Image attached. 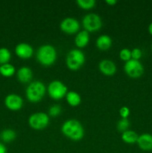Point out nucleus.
<instances>
[{
  "mask_svg": "<svg viewBox=\"0 0 152 153\" xmlns=\"http://www.w3.org/2000/svg\"><path fill=\"white\" fill-rule=\"evenodd\" d=\"M66 100L67 103L72 107H76L81 102V97L80 94L75 91H69L66 95Z\"/></svg>",
  "mask_w": 152,
  "mask_h": 153,
  "instance_id": "obj_17",
  "label": "nucleus"
},
{
  "mask_svg": "<svg viewBox=\"0 0 152 153\" xmlns=\"http://www.w3.org/2000/svg\"><path fill=\"white\" fill-rule=\"evenodd\" d=\"M130 109L127 106H123L119 109V114L122 118H128L130 115Z\"/></svg>",
  "mask_w": 152,
  "mask_h": 153,
  "instance_id": "obj_27",
  "label": "nucleus"
},
{
  "mask_svg": "<svg viewBox=\"0 0 152 153\" xmlns=\"http://www.w3.org/2000/svg\"><path fill=\"white\" fill-rule=\"evenodd\" d=\"M89 42V34L88 31L82 30L77 32L75 37V44L77 48H83L88 45Z\"/></svg>",
  "mask_w": 152,
  "mask_h": 153,
  "instance_id": "obj_15",
  "label": "nucleus"
},
{
  "mask_svg": "<svg viewBox=\"0 0 152 153\" xmlns=\"http://www.w3.org/2000/svg\"><path fill=\"white\" fill-rule=\"evenodd\" d=\"M148 32L151 35H152V22L149 24L148 28Z\"/></svg>",
  "mask_w": 152,
  "mask_h": 153,
  "instance_id": "obj_30",
  "label": "nucleus"
},
{
  "mask_svg": "<svg viewBox=\"0 0 152 153\" xmlns=\"http://www.w3.org/2000/svg\"><path fill=\"white\" fill-rule=\"evenodd\" d=\"M4 105L11 111H19L23 106V100L18 94H8L4 99Z\"/></svg>",
  "mask_w": 152,
  "mask_h": 153,
  "instance_id": "obj_10",
  "label": "nucleus"
},
{
  "mask_svg": "<svg viewBox=\"0 0 152 153\" xmlns=\"http://www.w3.org/2000/svg\"><path fill=\"white\" fill-rule=\"evenodd\" d=\"M61 131L69 139L78 141L84 136V129L82 124L75 119L67 120L61 126Z\"/></svg>",
  "mask_w": 152,
  "mask_h": 153,
  "instance_id": "obj_1",
  "label": "nucleus"
},
{
  "mask_svg": "<svg viewBox=\"0 0 152 153\" xmlns=\"http://www.w3.org/2000/svg\"><path fill=\"white\" fill-rule=\"evenodd\" d=\"M111 37L107 34H102L100 37H98L96 40V46L100 50H108L112 46Z\"/></svg>",
  "mask_w": 152,
  "mask_h": 153,
  "instance_id": "obj_16",
  "label": "nucleus"
},
{
  "mask_svg": "<svg viewBox=\"0 0 152 153\" xmlns=\"http://www.w3.org/2000/svg\"><path fill=\"white\" fill-rule=\"evenodd\" d=\"M47 91L51 98L55 100H60L66 97V95L68 93V89L65 84L62 82L55 80L49 83Z\"/></svg>",
  "mask_w": 152,
  "mask_h": 153,
  "instance_id": "obj_5",
  "label": "nucleus"
},
{
  "mask_svg": "<svg viewBox=\"0 0 152 153\" xmlns=\"http://www.w3.org/2000/svg\"><path fill=\"white\" fill-rule=\"evenodd\" d=\"M16 137V133L14 130L10 128L4 129L0 134V138L4 143H10L14 140Z\"/></svg>",
  "mask_w": 152,
  "mask_h": 153,
  "instance_id": "obj_19",
  "label": "nucleus"
},
{
  "mask_svg": "<svg viewBox=\"0 0 152 153\" xmlns=\"http://www.w3.org/2000/svg\"><path fill=\"white\" fill-rule=\"evenodd\" d=\"M76 4L83 10H90L95 7L96 1L95 0H77Z\"/></svg>",
  "mask_w": 152,
  "mask_h": 153,
  "instance_id": "obj_22",
  "label": "nucleus"
},
{
  "mask_svg": "<svg viewBox=\"0 0 152 153\" xmlns=\"http://www.w3.org/2000/svg\"><path fill=\"white\" fill-rule=\"evenodd\" d=\"M0 153H7V149L3 143H0Z\"/></svg>",
  "mask_w": 152,
  "mask_h": 153,
  "instance_id": "obj_28",
  "label": "nucleus"
},
{
  "mask_svg": "<svg viewBox=\"0 0 152 153\" xmlns=\"http://www.w3.org/2000/svg\"><path fill=\"white\" fill-rule=\"evenodd\" d=\"M142 56V52L139 48H134L131 50V59L139 61Z\"/></svg>",
  "mask_w": 152,
  "mask_h": 153,
  "instance_id": "obj_26",
  "label": "nucleus"
},
{
  "mask_svg": "<svg viewBox=\"0 0 152 153\" xmlns=\"http://www.w3.org/2000/svg\"><path fill=\"white\" fill-rule=\"evenodd\" d=\"M82 25L85 31L88 32L98 31L102 26V20L96 13H88L82 19Z\"/></svg>",
  "mask_w": 152,
  "mask_h": 153,
  "instance_id": "obj_6",
  "label": "nucleus"
},
{
  "mask_svg": "<svg viewBox=\"0 0 152 153\" xmlns=\"http://www.w3.org/2000/svg\"><path fill=\"white\" fill-rule=\"evenodd\" d=\"M49 123V117L44 112H36L28 118V124L33 129L41 130L46 128Z\"/></svg>",
  "mask_w": 152,
  "mask_h": 153,
  "instance_id": "obj_7",
  "label": "nucleus"
},
{
  "mask_svg": "<svg viewBox=\"0 0 152 153\" xmlns=\"http://www.w3.org/2000/svg\"><path fill=\"white\" fill-rule=\"evenodd\" d=\"M124 70L130 78L138 79L142 76L144 73V67L139 61L131 59L125 62Z\"/></svg>",
  "mask_w": 152,
  "mask_h": 153,
  "instance_id": "obj_8",
  "label": "nucleus"
},
{
  "mask_svg": "<svg viewBox=\"0 0 152 153\" xmlns=\"http://www.w3.org/2000/svg\"><path fill=\"white\" fill-rule=\"evenodd\" d=\"M151 49H152V45H151Z\"/></svg>",
  "mask_w": 152,
  "mask_h": 153,
  "instance_id": "obj_31",
  "label": "nucleus"
},
{
  "mask_svg": "<svg viewBox=\"0 0 152 153\" xmlns=\"http://www.w3.org/2000/svg\"><path fill=\"white\" fill-rule=\"evenodd\" d=\"M140 149L146 152L152 150V134L145 133L139 136L137 142Z\"/></svg>",
  "mask_w": 152,
  "mask_h": 153,
  "instance_id": "obj_13",
  "label": "nucleus"
},
{
  "mask_svg": "<svg viewBox=\"0 0 152 153\" xmlns=\"http://www.w3.org/2000/svg\"><path fill=\"white\" fill-rule=\"evenodd\" d=\"M46 92L44 84L40 81H34L28 85L25 91L26 98L30 102L37 103L41 101Z\"/></svg>",
  "mask_w": 152,
  "mask_h": 153,
  "instance_id": "obj_3",
  "label": "nucleus"
},
{
  "mask_svg": "<svg viewBox=\"0 0 152 153\" xmlns=\"http://www.w3.org/2000/svg\"><path fill=\"white\" fill-rule=\"evenodd\" d=\"M105 2L107 3L108 5L113 6V5H115L116 3H117V1H116V0H106Z\"/></svg>",
  "mask_w": 152,
  "mask_h": 153,
  "instance_id": "obj_29",
  "label": "nucleus"
},
{
  "mask_svg": "<svg viewBox=\"0 0 152 153\" xmlns=\"http://www.w3.org/2000/svg\"><path fill=\"white\" fill-rule=\"evenodd\" d=\"M85 62V55L80 49H72L66 56V66L69 70H77L83 67Z\"/></svg>",
  "mask_w": 152,
  "mask_h": 153,
  "instance_id": "obj_4",
  "label": "nucleus"
},
{
  "mask_svg": "<svg viewBox=\"0 0 152 153\" xmlns=\"http://www.w3.org/2000/svg\"><path fill=\"white\" fill-rule=\"evenodd\" d=\"M138 137V134L132 130L128 129L122 133V140L125 143H128V144H134V143H137Z\"/></svg>",
  "mask_w": 152,
  "mask_h": 153,
  "instance_id": "obj_18",
  "label": "nucleus"
},
{
  "mask_svg": "<svg viewBox=\"0 0 152 153\" xmlns=\"http://www.w3.org/2000/svg\"><path fill=\"white\" fill-rule=\"evenodd\" d=\"M36 57L40 64L45 67H50L56 61L57 51L52 45L45 44L39 47Z\"/></svg>",
  "mask_w": 152,
  "mask_h": 153,
  "instance_id": "obj_2",
  "label": "nucleus"
},
{
  "mask_svg": "<svg viewBox=\"0 0 152 153\" xmlns=\"http://www.w3.org/2000/svg\"><path fill=\"white\" fill-rule=\"evenodd\" d=\"M80 23L73 17H66L61 21L60 28L63 32L69 34H76L80 30Z\"/></svg>",
  "mask_w": 152,
  "mask_h": 153,
  "instance_id": "obj_9",
  "label": "nucleus"
},
{
  "mask_svg": "<svg viewBox=\"0 0 152 153\" xmlns=\"http://www.w3.org/2000/svg\"><path fill=\"white\" fill-rule=\"evenodd\" d=\"M11 58V53L7 48H0V64L1 65L8 64Z\"/></svg>",
  "mask_w": 152,
  "mask_h": 153,
  "instance_id": "obj_21",
  "label": "nucleus"
},
{
  "mask_svg": "<svg viewBox=\"0 0 152 153\" xmlns=\"http://www.w3.org/2000/svg\"><path fill=\"white\" fill-rule=\"evenodd\" d=\"M119 58L122 61H130L131 59V50H130L128 48L122 49L119 52Z\"/></svg>",
  "mask_w": 152,
  "mask_h": 153,
  "instance_id": "obj_24",
  "label": "nucleus"
},
{
  "mask_svg": "<svg viewBox=\"0 0 152 153\" xmlns=\"http://www.w3.org/2000/svg\"><path fill=\"white\" fill-rule=\"evenodd\" d=\"M61 107L59 105H53L51 106L49 109V115L51 117H58V115L61 114Z\"/></svg>",
  "mask_w": 152,
  "mask_h": 153,
  "instance_id": "obj_25",
  "label": "nucleus"
},
{
  "mask_svg": "<svg viewBox=\"0 0 152 153\" xmlns=\"http://www.w3.org/2000/svg\"><path fill=\"white\" fill-rule=\"evenodd\" d=\"M15 53L22 59H28L34 54V49L30 44L26 43H20L15 47Z\"/></svg>",
  "mask_w": 152,
  "mask_h": 153,
  "instance_id": "obj_11",
  "label": "nucleus"
},
{
  "mask_svg": "<svg viewBox=\"0 0 152 153\" xmlns=\"http://www.w3.org/2000/svg\"><path fill=\"white\" fill-rule=\"evenodd\" d=\"M15 72H16L15 67H13V65L9 64V63L3 64L0 67V73L4 77H11L12 76L14 75Z\"/></svg>",
  "mask_w": 152,
  "mask_h": 153,
  "instance_id": "obj_20",
  "label": "nucleus"
},
{
  "mask_svg": "<svg viewBox=\"0 0 152 153\" xmlns=\"http://www.w3.org/2000/svg\"><path fill=\"white\" fill-rule=\"evenodd\" d=\"M17 79L21 83L26 84L31 82L33 77V72L31 68L28 67H22L18 70L16 73Z\"/></svg>",
  "mask_w": 152,
  "mask_h": 153,
  "instance_id": "obj_14",
  "label": "nucleus"
},
{
  "mask_svg": "<svg viewBox=\"0 0 152 153\" xmlns=\"http://www.w3.org/2000/svg\"><path fill=\"white\" fill-rule=\"evenodd\" d=\"M98 68L101 73L105 76H113L116 72V66L113 61L108 59H104L98 64Z\"/></svg>",
  "mask_w": 152,
  "mask_h": 153,
  "instance_id": "obj_12",
  "label": "nucleus"
},
{
  "mask_svg": "<svg viewBox=\"0 0 152 153\" xmlns=\"http://www.w3.org/2000/svg\"><path fill=\"white\" fill-rule=\"evenodd\" d=\"M130 126V121L128 118H122L118 121L117 124H116V128L119 131L123 133L124 131L128 130Z\"/></svg>",
  "mask_w": 152,
  "mask_h": 153,
  "instance_id": "obj_23",
  "label": "nucleus"
}]
</instances>
